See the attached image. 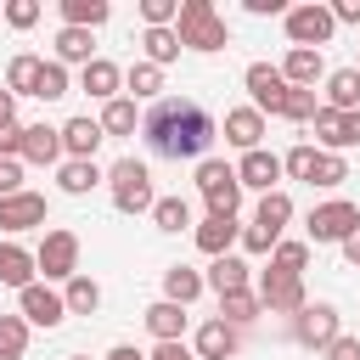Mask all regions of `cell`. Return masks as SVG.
I'll return each instance as SVG.
<instances>
[{"label": "cell", "mask_w": 360, "mask_h": 360, "mask_svg": "<svg viewBox=\"0 0 360 360\" xmlns=\"http://www.w3.org/2000/svg\"><path fill=\"white\" fill-rule=\"evenodd\" d=\"M141 135H146V146L158 158H174V163L197 158L202 163V152L214 141V118H208V107L197 96H158L146 107V118H141Z\"/></svg>", "instance_id": "cell-1"}, {"label": "cell", "mask_w": 360, "mask_h": 360, "mask_svg": "<svg viewBox=\"0 0 360 360\" xmlns=\"http://www.w3.org/2000/svg\"><path fill=\"white\" fill-rule=\"evenodd\" d=\"M174 34H180L186 51H202V56L231 45V28H225V17L214 11V0H180V11H174Z\"/></svg>", "instance_id": "cell-2"}, {"label": "cell", "mask_w": 360, "mask_h": 360, "mask_svg": "<svg viewBox=\"0 0 360 360\" xmlns=\"http://www.w3.org/2000/svg\"><path fill=\"white\" fill-rule=\"evenodd\" d=\"M107 186H112V208L118 214H152L158 191H152V169L141 158H118L107 169Z\"/></svg>", "instance_id": "cell-3"}, {"label": "cell", "mask_w": 360, "mask_h": 360, "mask_svg": "<svg viewBox=\"0 0 360 360\" xmlns=\"http://www.w3.org/2000/svg\"><path fill=\"white\" fill-rule=\"evenodd\" d=\"M197 191H202L208 214H225V219H236V208H242L236 163H225V158H202V163H197Z\"/></svg>", "instance_id": "cell-4"}, {"label": "cell", "mask_w": 360, "mask_h": 360, "mask_svg": "<svg viewBox=\"0 0 360 360\" xmlns=\"http://www.w3.org/2000/svg\"><path fill=\"white\" fill-rule=\"evenodd\" d=\"M287 39H292V51H321L332 34H338V22H332V6H321V0H309V6H287Z\"/></svg>", "instance_id": "cell-5"}, {"label": "cell", "mask_w": 360, "mask_h": 360, "mask_svg": "<svg viewBox=\"0 0 360 360\" xmlns=\"http://www.w3.org/2000/svg\"><path fill=\"white\" fill-rule=\"evenodd\" d=\"M34 276L45 281H73L79 276V236L73 231H45L39 253H34Z\"/></svg>", "instance_id": "cell-6"}, {"label": "cell", "mask_w": 360, "mask_h": 360, "mask_svg": "<svg viewBox=\"0 0 360 360\" xmlns=\"http://www.w3.org/2000/svg\"><path fill=\"white\" fill-rule=\"evenodd\" d=\"M354 225H360V208H354L349 197H332V202L309 208V219H304L309 242H343V236H349Z\"/></svg>", "instance_id": "cell-7"}, {"label": "cell", "mask_w": 360, "mask_h": 360, "mask_svg": "<svg viewBox=\"0 0 360 360\" xmlns=\"http://www.w3.org/2000/svg\"><path fill=\"white\" fill-rule=\"evenodd\" d=\"M259 304H264V315H298L309 298H304V276H287V270H264L259 276Z\"/></svg>", "instance_id": "cell-8"}, {"label": "cell", "mask_w": 360, "mask_h": 360, "mask_svg": "<svg viewBox=\"0 0 360 360\" xmlns=\"http://www.w3.org/2000/svg\"><path fill=\"white\" fill-rule=\"evenodd\" d=\"M242 84H248V96H253V112H276V118H281L287 90H292V84L281 79V68H270V62H248Z\"/></svg>", "instance_id": "cell-9"}, {"label": "cell", "mask_w": 360, "mask_h": 360, "mask_svg": "<svg viewBox=\"0 0 360 360\" xmlns=\"http://www.w3.org/2000/svg\"><path fill=\"white\" fill-rule=\"evenodd\" d=\"M17 304H22V321H28V326H45V332H51V326H62V321H68L62 292H51L45 281H28V287L17 292Z\"/></svg>", "instance_id": "cell-10"}, {"label": "cell", "mask_w": 360, "mask_h": 360, "mask_svg": "<svg viewBox=\"0 0 360 360\" xmlns=\"http://www.w3.org/2000/svg\"><path fill=\"white\" fill-rule=\"evenodd\" d=\"M292 338H298L304 349H326V343L338 338V309H332V304H304V309L292 315Z\"/></svg>", "instance_id": "cell-11"}, {"label": "cell", "mask_w": 360, "mask_h": 360, "mask_svg": "<svg viewBox=\"0 0 360 360\" xmlns=\"http://www.w3.org/2000/svg\"><path fill=\"white\" fill-rule=\"evenodd\" d=\"M309 124H315L321 146H326V152H338V158H343L349 146H360V112H332V107H321Z\"/></svg>", "instance_id": "cell-12"}, {"label": "cell", "mask_w": 360, "mask_h": 360, "mask_svg": "<svg viewBox=\"0 0 360 360\" xmlns=\"http://www.w3.org/2000/svg\"><path fill=\"white\" fill-rule=\"evenodd\" d=\"M276 180H281V158L276 152H264V146H253V152H242V163H236V186L248 191H276Z\"/></svg>", "instance_id": "cell-13"}, {"label": "cell", "mask_w": 360, "mask_h": 360, "mask_svg": "<svg viewBox=\"0 0 360 360\" xmlns=\"http://www.w3.org/2000/svg\"><path fill=\"white\" fill-rule=\"evenodd\" d=\"M45 225V197L39 191H17V197H0V231H34Z\"/></svg>", "instance_id": "cell-14"}, {"label": "cell", "mask_w": 360, "mask_h": 360, "mask_svg": "<svg viewBox=\"0 0 360 360\" xmlns=\"http://www.w3.org/2000/svg\"><path fill=\"white\" fill-rule=\"evenodd\" d=\"M236 343H242V332H236V326H225V321L214 315V321H202V326H197L191 354H197V360H231V354H236Z\"/></svg>", "instance_id": "cell-15"}, {"label": "cell", "mask_w": 360, "mask_h": 360, "mask_svg": "<svg viewBox=\"0 0 360 360\" xmlns=\"http://www.w3.org/2000/svg\"><path fill=\"white\" fill-rule=\"evenodd\" d=\"M118 84H124V68H118V62H107V56H96V62H84V68H79V90H84V96H96L101 107L118 96Z\"/></svg>", "instance_id": "cell-16"}, {"label": "cell", "mask_w": 360, "mask_h": 360, "mask_svg": "<svg viewBox=\"0 0 360 360\" xmlns=\"http://www.w3.org/2000/svg\"><path fill=\"white\" fill-rule=\"evenodd\" d=\"M191 236H197V253H208V259H225V253L236 248L242 225H236V219H225V214H208V219H202Z\"/></svg>", "instance_id": "cell-17"}, {"label": "cell", "mask_w": 360, "mask_h": 360, "mask_svg": "<svg viewBox=\"0 0 360 360\" xmlns=\"http://www.w3.org/2000/svg\"><path fill=\"white\" fill-rule=\"evenodd\" d=\"M56 135H62V152H68V158H96V146L107 141L96 118H68Z\"/></svg>", "instance_id": "cell-18"}, {"label": "cell", "mask_w": 360, "mask_h": 360, "mask_svg": "<svg viewBox=\"0 0 360 360\" xmlns=\"http://www.w3.org/2000/svg\"><path fill=\"white\" fill-rule=\"evenodd\" d=\"M248 276H253V270H248V259H242V253H225V259H214V264H208V276H202V281L225 298V292H248Z\"/></svg>", "instance_id": "cell-19"}, {"label": "cell", "mask_w": 360, "mask_h": 360, "mask_svg": "<svg viewBox=\"0 0 360 360\" xmlns=\"http://www.w3.org/2000/svg\"><path fill=\"white\" fill-rule=\"evenodd\" d=\"M202 287H208V281H202V270H191V264H169V270H163V298H169V304H180V309H186V304H197V298H202Z\"/></svg>", "instance_id": "cell-20"}, {"label": "cell", "mask_w": 360, "mask_h": 360, "mask_svg": "<svg viewBox=\"0 0 360 360\" xmlns=\"http://www.w3.org/2000/svg\"><path fill=\"white\" fill-rule=\"evenodd\" d=\"M259 135H264V112H253V107H231V112H225V141H231V146L253 152Z\"/></svg>", "instance_id": "cell-21"}, {"label": "cell", "mask_w": 360, "mask_h": 360, "mask_svg": "<svg viewBox=\"0 0 360 360\" xmlns=\"http://www.w3.org/2000/svg\"><path fill=\"white\" fill-rule=\"evenodd\" d=\"M101 180H107V174L96 169V158H68V163H62V174H56V186H62L68 197H90Z\"/></svg>", "instance_id": "cell-22"}, {"label": "cell", "mask_w": 360, "mask_h": 360, "mask_svg": "<svg viewBox=\"0 0 360 360\" xmlns=\"http://www.w3.org/2000/svg\"><path fill=\"white\" fill-rule=\"evenodd\" d=\"M287 219H292V197H287V191H264V197H259V208H253V225H259L264 236H276V242H281Z\"/></svg>", "instance_id": "cell-23"}, {"label": "cell", "mask_w": 360, "mask_h": 360, "mask_svg": "<svg viewBox=\"0 0 360 360\" xmlns=\"http://www.w3.org/2000/svg\"><path fill=\"white\" fill-rule=\"evenodd\" d=\"M146 332H152L158 343H180V338H186V309L169 304V298H158V304L146 309Z\"/></svg>", "instance_id": "cell-24"}, {"label": "cell", "mask_w": 360, "mask_h": 360, "mask_svg": "<svg viewBox=\"0 0 360 360\" xmlns=\"http://www.w3.org/2000/svg\"><path fill=\"white\" fill-rule=\"evenodd\" d=\"M321 107H332V112H360V73H354V68L326 73V101H321Z\"/></svg>", "instance_id": "cell-25"}, {"label": "cell", "mask_w": 360, "mask_h": 360, "mask_svg": "<svg viewBox=\"0 0 360 360\" xmlns=\"http://www.w3.org/2000/svg\"><path fill=\"white\" fill-rule=\"evenodd\" d=\"M326 73V62H321V51H287V62H281V79L292 84V90H315V79Z\"/></svg>", "instance_id": "cell-26"}, {"label": "cell", "mask_w": 360, "mask_h": 360, "mask_svg": "<svg viewBox=\"0 0 360 360\" xmlns=\"http://www.w3.org/2000/svg\"><path fill=\"white\" fill-rule=\"evenodd\" d=\"M34 281V253L28 248H17V242H0V287H28Z\"/></svg>", "instance_id": "cell-27"}, {"label": "cell", "mask_w": 360, "mask_h": 360, "mask_svg": "<svg viewBox=\"0 0 360 360\" xmlns=\"http://www.w3.org/2000/svg\"><path fill=\"white\" fill-rule=\"evenodd\" d=\"M22 158H28V163H56V158H62V135H56L51 124H28V129H22Z\"/></svg>", "instance_id": "cell-28"}, {"label": "cell", "mask_w": 360, "mask_h": 360, "mask_svg": "<svg viewBox=\"0 0 360 360\" xmlns=\"http://www.w3.org/2000/svg\"><path fill=\"white\" fill-rule=\"evenodd\" d=\"M39 68H45V56H34V51H17V56H11V68H6V90H11V96H34V84H39Z\"/></svg>", "instance_id": "cell-29"}, {"label": "cell", "mask_w": 360, "mask_h": 360, "mask_svg": "<svg viewBox=\"0 0 360 360\" xmlns=\"http://www.w3.org/2000/svg\"><path fill=\"white\" fill-rule=\"evenodd\" d=\"M259 315H264L259 292H225V298H219V321H225V326H236V332H242V326H253Z\"/></svg>", "instance_id": "cell-30"}, {"label": "cell", "mask_w": 360, "mask_h": 360, "mask_svg": "<svg viewBox=\"0 0 360 360\" xmlns=\"http://www.w3.org/2000/svg\"><path fill=\"white\" fill-rule=\"evenodd\" d=\"M112 17L107 0H62V28H101Z\"/></svg>", "instance_id": "cell-31"}, {"label": "cell", "mask_w": 360, "mask_h": 360, "mask_svg": "<svg viewBox=\"0 0 360 360\" xmlns=\"http://www.w3.org/2000/svg\"><path fill=\"white\" fill-rule=\"evenodd\" d=\"M90 45H96V39H90V28H62V34H56V62H62V68H68V62H79V68H84V62H96V51H90Z\"/></svg>", "instance_id": "cell-32"}, {"label": "cell", "mask_w": 360, "mask_h": 360, "mask_svg": "<svg viewBox=\"0 0 360 360\" xmlns=\"http://www.w3.org/2000/svg\"><path fill=\"white\" fill-rule=\"evenodd\" d=\"M124 84H129V101H135V96H141V101H158V90H163V68L135 62V68H124Z\"/></svg>", "instance_id": "cell-33"}, {"label": "cell", "mask_w": 360, "mask_h": 360, "mask_svg": "<svg viewBox=\"0 0 360 360\" xmlns=\"http://www.w3.org/2000/svg\"><path fill=\"white\" fill-rule=\"evenodd\" d=\"M96 124H101V135H135V101L129 96H112Z\"/></svg>", "instance_id": "cell-34"}, {"label": "cell", "mask_w": 360, "mask_h": 360, "mask_svg": "<svg viewBox=\"0 0 360 360\" xmlns=\"http://www.w3.org/2000/svg\"><path fill=\"white\" fill-rule=\"evenodd\" d=\"M141 45H146V62H152V68H169V62L180 56V34H174V28H146Z\"/></svg>", "instance_id": "cell-35"}, {"label": "cell", "mask_w": 360, "mask_h": 360, "mask_svg": "<svg viewBox=\"0 0 360 360\" xmlns=\"http://www.w3.org/2000/svg\"><path fill=\"white\" fill-rule=\"evenodd\" d=\"M349 180V163L338 158V152H315V169H309V186H321V191H338Z\"/></svg>", "instance_id": "cell-36"}, {"label": "cell", "mask_w": 360, "mask_h": 360, "mask_svg": "<svg viewBox=\"0 0 360 360\" xmlns=\"http://www.w3.org/2000/svg\"><path fill=\"white\" fill-rule=\"evenodd\" d=\"M152 225L158 231H186L191 225V202L186 197H158L152 202Z\"/></svg>", "instance_id": "cell-37"}, {"label": "cell", "mask_w": 360, "mask_h": 360, "mask_svg": "<svg viewBox=\"0 0 360 360\" xmlns=\"http://www.w3.org/2000/svg\"><path fill=\"white\" fill-rule=\"evenodd\" d=\"M62 304H68V315H96L101 287H96L90 276H73V281H68V292H62Z\"/></svg>", "instance_id": "cell-38"}, {"label": "cell", "mask_w": 360, "mask_h": 360, "mask_svg": "<svg viewBox=\"0 0 360 360\" xmlns=\"http://www.w3.org/2000/svg\"><path fill=\"white\" fill-rule=\"evenodd\" d=\"M22 354H28V321L0 315V360H22Z\"/></svg>", "instance_id": "cell-39"}, {"label": "cell", "mask_w": 360, "mask_h": 360, "mask_svg": "<svg viewBox=\"0 0 360 360\" xmlns=\"http://www.w3.org/2000/svg\"><path fill=\"white\" fill-rule=\"evenodd\" d=\"M270 264L287 270V276H304V264H309V242H287V236H281V242L270 248Z\"/></svg>", "instance_id": "cell-40"}, {"label": "cell", "mask_w": 360, "mask_h": 360, "mask_svg": "<svg viewBox=\"0 0 360 360\" xmlns=\"http://www.w3.org/2000/svg\"><path fill=\"white\" fill-rule=\"evenodd\" d=\"M34 96H39V101H62V96H68V68H62V62H45Z\"/></svg>", "instance_id": "cell-41"}, {"label": "cell", "mask_w": 360, "mask_h": 360, "mask_svg": "<svg viewBox=\"0 0 360 360\" xmlns=\"http://www.w3.org/2000/svg\"><path fill=\"white\" fill-rule=\"evenodd\" d=\"M315 112H321L315 90H287V107H281V118H292V124H309Z\"/></svg>", "instance_id": "cell-42"}, {"label": "cell", "mask_w": 360, "mask_h": 360, "mask_svg": "<svg viewBox=\"0 0 360 360\" xmlns=\"http://www.w3.org/2000/svg\"><path fill=\"white\" fill-rule=\"evenodd\" d=\"M174 11H180V0H141L146 28H174Z\"/></svg>", "instance_id": "cell-43"}, {"label": "cell", "mask_w": 360, "mask_h": 360, "mask_svg": "<svg viewBox=\"0 0 360 360\" xmlns=\"http://www.w3.org/2000/svg\"><path fill=\"white\" fill-rule=\"evenodd\" d=\"M309 169H315V146H292L281 158V174H292V180H309Z\"/></svg>", "instance_id": "cell-44"}, {"label": "cell", "mask_w": 360, "mask_h": 360, "mask_svg": "<svg viewBox=\"0 0 360 360\" xmlns=\"http://www.w3.org/2000/svg\"><path fill=\"white\" fill-rule=\"evenodd\" d=\"M0 17H6L11 28H34V22H39V0H11Z\"/></svg>", "instance_id": "cell-45"}, {"label": "cell", "mask_w": 360, "mask_h": 360, "mask_svg": "<svg viewBox=\"0 0 360 360\" xmlns=\"http://www.w3.org/2000/svg\"><path fill=\"white\" fill-rule=\"evenodd\" d=\"M22 191V158H0V197Z\"/></svg>", "instance_id": "cell-46"}, {"label": "cell", "mask_w": 360, "mask_h": 360, "mask_svg": "<svg viewBox=\"0 0 360 360\" xmlns=\"http://www.w3.org/2000/svg\"><path fill=\"white\" fill-rule=\"evenodd\" d=\"M236 242H242V253H270V248H276V236H264L259 225H242V236H236Z\"/></svg>", "instance_id": "cell-47"}, {"label": "cell", "mask_w": 360, "mask_h": 360, "mask_svg": "<svg viewBox=\"0 0 360 360\" xmlns=\"http://www.w3.org/2000/svg\"><path fill=\"white\" fill-rule=\"evenodd\" d=\"M321 354H326V360H360V338H343V332H338Z\"/></svg>", "instance_id": "cell-48"}, {"label": "cell", "mask_w": 360, "mask_h": 360, "mask_svg": "<svg viewBox=\"0 0 360 360\" xmlns=\"http://www.w3.org/2000/svg\"><path fill=\"white\" fill-rule=\"evenodd\" d=\"M0 158H22V124H0Z\"/></svg>", "instance_id": "cell-49"}, {"label": "cell", "mask_w": 360, "mask_h": 360, "mask_svg": "<svg viewBox=\"0 0 360 360\" xmlns=\"http://www.w3.org/2000/svg\"><path fill=\"white\" fill-rule=\"evenodd\" d=\"M146 360H197V354H191L186 343H158V349H152Z\"/></svg>", "instance_id": "cell-50"}, {"label": "cell", "mask_w": 360, "mask_h": 360, "mask_svg": "<svg viewBox=\"0 0 360 360\" xmlns=\"http://www.w3.org/2000/svg\"><path fill=\"white\" fill-rule=\"evenodd\" d=\"M248 11H253V17H287L281 0H248Z\"/></svg>", "instance_id": "cell-51"}, {"label": "cell", "mask_w": 360, "mask_h": 360, "mask_svg": "<svg viewBox=\"0 0 360 360\" xmlns=\"http://www.w3.org/2000/svg\"><path fill=\"white\" fill-rule=\"evenodd\" d=\"M332 22H360V0H338L332 6Z\"/></svg>", "instance_id": "cell-52"}, {"label": "cell", "mask_w": 360, "mask_h": 360, "mask_svg": "<svg viewBox=\"0 0 360 360\" xmlns=\"http://www.w3.org/2000/svg\"><path fill=\"white\" fill-rule=\"evenodd\" d=\"M338 248H343V259H349V264H360V225H354V231H349Z\"/></svg>", "instance_id": "cell-53"}, {"label": "cell", "mask_w": 360, "mask_h": 360, "mask_svg": "<svg viewBox=\"0 0 360 360\" xmlns=\"http://www.w3.org/2000/svg\"><path fill=\"white\" fill-rule=\"evenodd\" d=\"M0 124H17V96L0 84Z\"/></svg>", "instance_id": "cell-54"}, {"label": "cell", "mask_w": 360, "mask_h": 360, "mask_svg": "<svg viewBox=\"0 0 360 360\" xmlns=\"http://www.w3.org/2000/svg\"><path fill=\"white\" fill-rule=\"evenodd\" d=\"M107 360H146V354H141V349H129V343H118V349H112Z\"/></svg>", "instance_id": "cell-55"}, {"label": "cell", "mask_w": 360, "mask_h": 360, "mask_svg": "<svg viewBox=\"0 0 360 360\" xmlns=\"http://www.w3.org/2000/svg\"><path fill=\"white\" fill-rule=\"evenodd\" d=\"M68 360H90V354H68Z\"/></svg>", "instance_id": "cell-56"}, {"label": "cell", "mask_w": 360, "mask_h": 360, "mask_svg": "<svg viewBox=\"0 0 360 360\" xmlns=\"http://www.w3.org/2000/svg\"><path fill=\"white\" fill-rule=\"evenodd\" d=\"M354 73H360V62H354Z\"/></svg>", "instance_id": "cell-57"}, {"label": "cell", "mask_w": 360, "mask_h": 360, "mask_svg": "<svg viewBox=\"0 0 360 360\" xmlns=\"http://www.w3.org/2000/svg\"><path fill=\"white\" fill-rule=\"evenodd\" d=\"M0 11H6V6H0Z\"/></svg>", "instance_id": "cell-58"}]
</instances>
